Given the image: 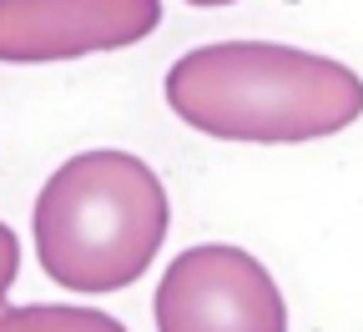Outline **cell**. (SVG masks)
Instances as JSON below:
<instances>
[{
  "label": "cell",
  "instance_id": "3",
  "mask_svg": "<svg viewBox=\"0 0 363 332\" xmlns=\"http://www.w3.org/2000/svg\"><path fill=\"white\" fill-rule=\"evenodd\" d=\"M152 312L157 332H288V302L272 272L227 242L177 252Z\"/></svg>",
  "mask_w": 363,
  "mask_h": 332
},
{
  "label": "cell",
  "instance_id": "4",
  "mask_svg": "<svg viewBox=\"0 0 363 332\" xmlns=\"http://www.w3.org/2000/svg\"><path fill=\"white\" fill-rule=\"evenodd\" d=\"M162 25V0H0V61L56 66L126 51Z\"/></svg>",
  "mask_w": 363,
  "mask_h": 332
},
{
  "label": "cell",
  "instance_id": "2",
  "mask_svg": "<svg viewBox=\"0 0 363 332\" xmlns=\"http://www.w3.org/2000/svg\"><path fill=\"white\" fill-rule=\"evenodd\" d=\"M30 227L45 277L96 297L131 287L157 262L172 231V202L142 156L96 147L45 176Z\"/></svg>",
  "mask_w": 363,
  "mask_h": 332
},
{
  "label": "cell",
  "instance_id": "1",
  "mask_svg": "<svg viewBox=\"0 0 363 332\" xmlns=\"http://www.w3.org/2000/svg\"><path fill=\"white\" fill-rule=\"evenodd\" d=\"M177 121L238 147H298L348 131L363 116V76L333 56L278 40H217L167 71Z\"/></svg>",
  "mask_w": 363,
  "mask_h": 332
},
{
  "label": "cell",
  "instance_id": "5",
  "mask_svg": "<svg viewBox=\"0 0 363 332\" xmlns=\"http://www.w3.org/2000/svg\"><path fill=\"white\" fill-rule=\"evenodd\" d=\"M0 332H126L111 312L96 307H61V302H30V307H6Z\"/></svg>",
  "mask_w": 363,
  "mask_h": 332
},
{
  "label": "cell",
  "instance_id": "7",
  "mask_svg": "<svg viewBox=\"0 0 363 332\" xmlns=\"http://www.w3.org/2000/svg\"><path fill=\"white\" fill-rule=\"evenodd\" d=\"M187 6H207L212 11V6H233V0H187Z\"/></svg>",
  "mask_w": 363,
  "mask_h": 332
},
{
  "label": "cell",
  "instance_id": "6",
  "mask_svg": "<svg viewBox=\"0 0 363 332\" xmlns=\"http://www.w3.org/2000/svg\"><path fill=\"white\" fill-rule=\"evenodd\" d=\"M16 272H21V236L0 222V302H6V292L16 287Z\"/></svg>",
  "mask_w": 363,
  "mask_h": 332
}]
</instances>
